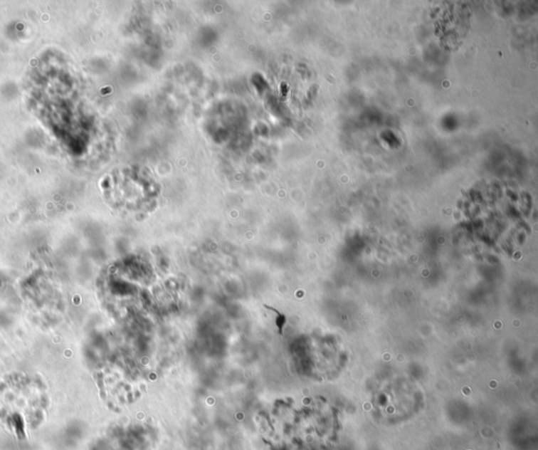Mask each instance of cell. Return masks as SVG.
Returning <instances> with one entry per match:
<instances>
[{
	"mask_svg": "<svg viewBox=\"0 0 538 450\" xmlns=\"http://www.w3.org/2000/svg\"><path fill=\"white\" fill-rule=\"evenodd\" d=\"M266 308H268V310H270L271 312L273 313L275 315H277V318H275V324H277L278 328H279L280 333L282 334V330H283L284 324H285V317H284L283 315L281 314V313L278 312L275 308H269V306H265Z\"/></svg>",
	"mask_w": 538,
	"mask_h": 450,
	"instance_id": "cell-1",
	"label": "cell"
}]
</instances>
